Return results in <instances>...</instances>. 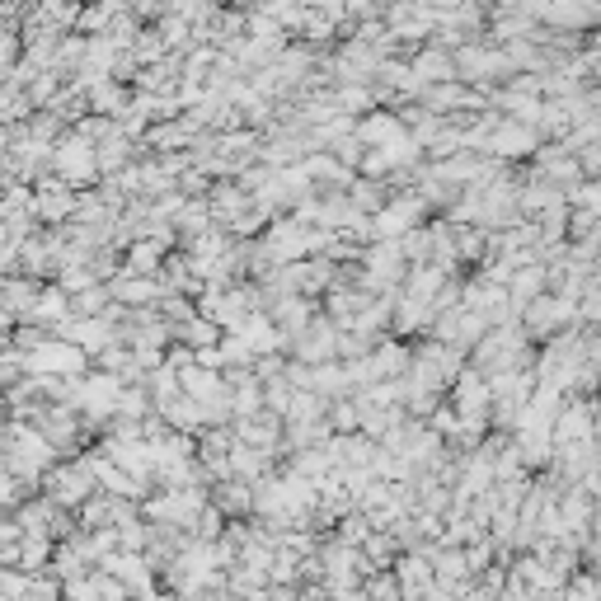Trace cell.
<instances>
[{"label": "cell", "mask_w": 601, "mask_h": 601, "mask_svg": "<svg viewBox=\"0 0 601 601\" xmlns=\"http://www.w3.org/2000/svg\"><path fill=\"white\" fill-rule=\"evenodd\" d=\"M489 151H503V155L531 151V132H522V127H494L489 132Z\"/></svg>", "instance_id": "obj_7"}, {"label": "cell", "mask_w": 601, "mask_h": 601, "mask_svg": "<svg viewBox=\"0 0 601 601\" xmlns=\"http://www.w3.org/2000/svg\"><path fill=\"white\" fill-rule=\"evenodd\" d=\"M62 601H99L94 573H90V578H76V583H62Z\"/></svg>", "instance_id": "obj_9"}, {"label": "cell", "mask_w": 601, "mask_h": 601, "mask_svg": "<svg viewBox=\"0 0 601 601\" xmlns=\"http://www.w3.org/2000/svg\"><path fill=\"white\" fill-rule=\"evenodd\" d=\"M52 174H57L66 188H76V193L104 184V174H99V146L85 141L80 132H66V137L52 146Z\"/></svg>", "instance_id": "obj_2"}, {"label": "cell", "mask_w": 601, "mask_h": 601, "mask_svg": "<svg viewBox=\"0 0 601 601\" xmlns=\"http://www.w3.org/2000/svg\"><path fill=\"white\" fill-rule=\"evenodd\" d=\"M76 202H80L76 188H66L57 174H47V179L33 184V221L43 231H62V226L76 221Z\"/></svg>", "instance_id": "obj_3"}, {"label": "cell", "mask_w": 601, "mask_h": 601, "mask_svg": "<svg viewBox=\"0 0 601 601\" xmlns=\"http://www.w3.org/2000/svg\"><path fill=\"white\" fill-rule=\"evenodd\" d=\"M10 545H24V526L15 522V512L0 517V550H10Z\"/></svg>", "instance_id": "obj_10"}, {"label": "cell", "mask_w": 601, "mask_h": 601, "mask_svg": "<svg viewBox=\"0 0 601 601\" xmlns=\"http://www.w3.org/2000/svg\"><path fill=\"white\" fill-rule=\"evenodd\" d=\"M24 376H29V371H24V353H19V348H5V353H0V395L15 390Z\"/></svg>", "instance_id": "obj_8"}, {"label": "cell", "mask_w": 601, "mask_h": 601, "mask_svg": "<svg viewBox=\"0 0 601 601\" xmlns=\"http://www.w3.org/2000/svg\"><path fill=\"white\" fill-rule=\"evenodd\" d=\"M287 357L292 362H301V367H324V362H339V324L329 320V315H315V320L306 324V334L287 348Z\"/></svg>", "instance_id": "obj_4"}, {"label": "cell", "mask_w": 601, "mask_h": 601, "mask_svg": "<svg viewBox=\"0 0 601 601\" xmlns=\"http://www.w3.org/2000/svg\"><path fill=\"white\" fill-rule=\"evenodd\" d=\"M212 508L221 512V517H245V512H254V484H245V479H221V489L212 494Z\"/></svg>", "instance_id": "obj_6"}, {"label": "cell", "mask_w": 601, "mask_h": 601, "mask_svg": "<svg viewBox=\"0 0 601 601\" xmlns=\"http://www.w3.org/2000/svg\"><path fill=\"white\" fill-rule=\"evenodd\" d=\"M0 414H5V395H0Z\"/></svg>", "instance_id": "obj_11"}, {"label": "cell", "mask_w": 601, "mask_h": 601, "mask_svg": "<svg viewBox=\"0 0 601 601\" xmlns=\"http://www.w3.org/2000/svg\"><path fill=\"white\" fill-rule=\"evenodd\" d=\"M99 494V479H94V465H90V451H80L71 461H62L52 475L43 479V498H52L62 512H80L90 498Z\"/></svg>", "instance_id": "obj_1"}, {"label": "cell", "mask_w": 601, "mask_h": 601, "mask_svg": "<svg viewBox=\"0 0 601 601\" xmlns=\"http://www.w3.org/2000/svg\"><path fill=\"white\" fill-rule=\"evenodd\" d=\"M423 226V198H390L381 212L371 216V240H404L409 231Z\"/></svg>", "instance_id": "obj_5"}]
</instances>
